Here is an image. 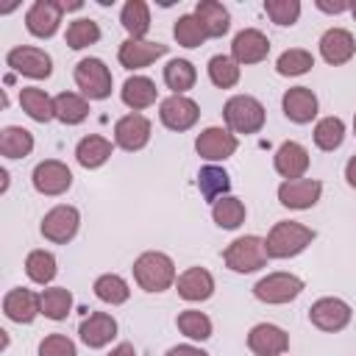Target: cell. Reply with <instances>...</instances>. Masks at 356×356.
<instances>
[{"label":"cell","instance_id":"cell-1","mask_svg":"<svg viewBox=\"0 0 356 356\" xmlns=\"http://www.w3.org/2000/svg\"><path fill=\"white\" fill-rule=\"evenodd\" d=\"M314 236L317 234L309 225L295 222V220H281L270 228V234L264 239V248H267L270 259H289V256H298L300 250H306Z\"/></svg>","mask_w":356,"mask_h":356},{"label":"cell","instance_id":"cell-2","mask_svg":"<svg viewBox=\"0 0 356 356\" xmlns=\"http://www.w3.org/2000/svg\"><path fill=\"white\" fill-rule=\"evenodd\" d=\"M134 278L145 292H164L175 284V264L161 250H147L134 261Z\"/></svg>","mask_w":356,"mask_h":356},{"label":"cell","instance_id":"cell-3","mask_svg":"<svg viewBox=\"0 0 356 356\" xmlns=\"http://www.w3.org/2000/svg\"><path fill=\"white\" fill-rule=\"evenodd\" d=\"M264 106L253 95H234L222 106V120L231 134H256L264 125Z\"/></svg>","mask_w":356,"mask_h":356},{"label":"cell","instance_id":"cell-4","mask_svg":"<svg viewBox=\"0 0 356 356\" xmlns=\"http://www.w3.org/2000/svg\"><path fill=\"white\" fill-rule=\"evenodd\" d=\"M267 259H270V256H267L264 239H261V236H253V234L234 239V242L222 250V261H225V267L234 270V273H256V270H261V267L267 264Z\"/></svg>","mask_w":356,"mask_h":356},{"label":"cell","instance_id":"cell-5","mask_svg":"<svg viewBox=\"0 0 356 356\" xmlns=\"http://www.w3.org/2000/svg\"><path fill=\"white\" fill-rule=\"evenodd\" d=\"M75 83L89 100H106L111 95V72L100 58H81L75 64Z\"/></svg>","mask_w":356,"mask_h":356},{"label":"cell","instance_id":"cell-6","mask_svg":"<svg viewBox=\"0 0 356 356\" xmlns=\"http://www.w3.org/2000/svg\"><path fill=\"white\" fill-rule=\"evenodd\" d=\"M300 292H303V281L298 275H292V273H270L261 281H256V286H253V295L261 303H273V306L289 303Z\"/></svg>","mask_w":356,"mask_h":356},{"label":"cell","instance_id":"cell-7","mask_svg":"<svg viewBox=\"0 0 356 356\" xmlns=\"http://www.w3.org/2000/svg\"><path fill=\"white\" fill-rule=\"evenodd\" d=\"M78 225H81L78 209L61 203V206H53V209L42 217L39 231H42L44 239H50V242H56V245H67V242L78 234Z\"/></svg>","mask_w":356,"mask_h":356},{"label":"cell","instance_id":"cell-8","mask_svg":"<svg viewBox=\"0 0 356 356\" xmlns=\"http://www.w3.org/2000/svg\"><path fill=\"white\" fill-rule=\"evenodd\" d=\"M6 64L19 72V75H28V78H50L53 72V58L50 53H44L42 47H31V44H19L14 50H8L6 56Z\"/></svg>","mask_w":356,"mask_h":356},{"label":"cell","instance_id":"cell-9","mask_svg":"<svg viewBox=\"0 0 356 356\" xmlns=\"http://www.w3.org/2000/svg\"><path fill=\"white\" fill-rule=\"evenodd\" d=\"M31 181H33V189H36L39 195L56 197V195H64V192L72 186V172H70V167H67L64 161L47 159V161H39V164L33 167Z\"/></svg>","mask_w":356,"mask_h":356},{"label":"cell","instance_id":"cell-10","mask_svg":"<svg viewBox=\"0 0 356 356\" xmlns=\"http://www.w3.org/2000/svg\"><path fill=\"white\" fill-rule=\"evenodd\" d=\"M236 147H239L236 134H231L228 128H217V125L200 131L195 139V150L206 161H225L228 156L236 153Z\"/></svg>","mask_w":356,"mask_h":356},{"label":"cell","instance_id":"cell-11","mask_svg":"<svg viewBox=\"0 0 356 356\" xmlns=\"http://www.w3.org/2000/svg\"><path fill=\"white\" fill-rule=\"evenodd\" d=\"M350 306L342 300V298H320L312 303L309 309V320L314 328L320 331H342L348 323H350Z\"/></svg>","mask_w":356,"mask_h":356},{"label":"cell","instance_id":"cell-12","mask_svg":"<svg viewBox=\"0 0 356 356\" xmlns=\"http://www.w3.org/2000/svg\"><path fill=\"white\" fill-rule=\"evenodd\" d=\"M159 117H161V122H164L170 131H189V128L197 122L200 108H197V103H195L192 97H186V95H170V97L161 100Z\"/></svg>","mask_w":356,"mask_h":356},{"label":"cell","instance_id":"cell-13","mask_svg":"<svg viewBox=\"0 0 356 356\" xmlns=\"http://www.w3.org/2000/svg\"><path fill=\"white\" fill-rule=\"evenodd\" d=\"M150 142V120L139 111H131L125 117L117 120L114 125V145L134 153V150H142L145 145Z\"/></svg>","mask_w":356,"mask_h":356},{"label":"cell","instance_id":"cell-14","mask_svg":"<svg viewBox=\"0 0 356 356\" xmlns=\"http://www.w3.org/2000/svg\"><path fill=\"white\" fill-rule=\"evenodd\" d=\"M61 3L56 0H36L28 11H25V28L28 33H33L36 39H50L56 31H58V22H61Z\"/></svg>","mask_w":356,"mask_h":356},{"label":"cell","instance_id":"cell-15","mask_svg":"<svg viewBox=\"0 0 356 356\" xmlns=\"http://www.w3.org/2000/svg\"><path fill=\"white\" fill-rule=\"evenodd\" d=\"M267 53H270V39L259 28H245L231 42V58L239 67L242 64H259L267 58Z\"/></svg>","mask_w":356,"mask_h":356},{"label":"cell","instance_id":"cell-16","mask_svg":"<svg viewBox=\"0 0 356 356\" xmlns=\"http://www.w3.org/2000/svg\"><path fill=\"white\" fill-rule=\"evenodd\" d=\"M323 195V184L317 178H292L278 186V200L286 209H312Z\"/></svg>","mask_w":356,"mask_h":356},{"label":"cell","instance_id":"cell-17","mask_svg":"<svg viewBox=\"0 0 356 356\" xmlns=\"http://www.w3.org/2000/svg\"><path fill=\"white\" fill-rule=\"evenodd\" d=\"M161 56H167V44L147 42V39H125L117 50V58L125 70H142V67L153 64Z\"/></svg>","mask_w":356,"mask_h":356},{"label":"cell","instance_id":"cell-18","mask_svg":"<svg viewBox=\"0 0 356 356\" xmlns=\"http://www.w3.org/2000/svg\"><path fill=\"white\" fill-rule=\"evenodd\" d=\"M248 348L256 356H281L289 348V337L284 328H278L273 323H259L248 334Z\"/></svg>","mask_w":356,"mask_h":356},{"label":"cell","instance_id":"cell-19","mask_svg":"<svg viewBox=\"0 0 356 356\" xmlns=\"http://www.w3.org/2000/svg\"><path fill=\"white\" fill-rule=\"evenodd\" d=\"M281 106H284V114L298 125H306V122H312L317 117V95L309 86L286 89L284 97H281Z\"/></svg>","mask_w":356,"mask_h":356},{"label":"cell","instance_id":"cell-20","mask_svg":"<svg viewBox=\"0 0 356 356\" xmlns=\"http://www.w3.org/2000/svg\"><path fill=\"white\" fill-rule=\"evenodd\" d=\"M3 312H6V317L14 320V323H33L36 314H42V298H39L36 292H31V289L17 286V289L6 292V298H3Z\"/></svg>","mask_w":356,"mask_h":356},{"label":"cell","instance_id":"cell-21","mask_svg":"<svg viewBox=\"0 0 356 356\" xmlns=\"http://www.w3.org/2000/svg\"><path fill=\"white\" fill-rule=\"evenodd\" d=\"M353 53H356V42H353V33L350 31H345V28H328L320 36V56L328 64L339 67V64L350 61Z\"/></svg>","mask_w":356,"mask_h":356},{"label":"cell","instance_id":"cell-22","mask_svg":"<svg viewBox=\"0 0 356 356\" xmlns=\"http://www.w3.org/2000/svg\"><path fill=\"white\" fill-rule=\"evenodd\" d=\"M78 334L86 348H103L117 337V320L106 312H92L86 320H81Z\"/></svg>","mask_w":356,"mask_h":356},{"label":"cell","instance_id":"cell-23","mask_svg":"<svg viewBox=\"0 0 356 356\" xmlns=\"http://www.w3.org/2000/svg\"><path fill=\"white\" fill-rule=\"evenodd\" d=\"M273 164H275V172L284 175V181L303 178V172L309 170V150L300 142H284L275 150Z\"/></svg>","mask_w":356,"mask_h":356},{"label":"cell","instance_id":"cell-24","mask_svg":"<svg viewBox=\"0 0 356 356\" xmlns=\"http://www.w3.org/2000/svg\"><path fill=\"white\" fill-rule=\"evenodd\" d=\"M175 286H178V295H181L184 300L197 303V300L211 298V292H214V278H211V273L203 270V267H189V270H184V273L175 278Z\"/></svg>","mask_w":356,"mask_h":356},{"label":"cell","instance_id":"cell-25","mask_svg":"<svg viewBox=\"0 0 356 356\" xmlns=\"http://www.w3.org/2000/svg\"><path fill=\"white\" fill-rule=\"evenodd\" d=\"M195 19L200 22L203 33L206 36H214V39L222 36V33H228V28H231V14L217 0H200L195 6Z\"/></svg>","mask_w":356,"mask_h":356},{"label":"cell","instance_id":"cell-26","mask_svg":"<svg viewBox=\"0 0 356 356\" xmlns=\"http://www.w3.org/2000/svg\"><path fill=\"white\" fill-rule=\"evenodd\" d=\"M111 150H114V145H111L106 136L89 134V136H83V139L75 145V159H78L81 167L97 170V167H103V164L111 159Z\"/></svg>","mask_w":356,"mask_h":356},{"label":"cell","instance_id":"cell-27","mask_svg":"<svg viewBox=\"0 0 356 356\" xmlns=\"http://www.w3.org/2000/svg\"><path fill=\"white\" fill-rule=\"evenodd\" d=\"M156 95H159V89H156V83H153L147 75H131V78L122 83V92H120L122 103H125L131 111H142V108L153 106V103H156Z\"/></svg>","mask_w":356,"mask_h":356},{"label":"cell","instance_id":"cell-28","mask_svg":"<svg viewBox=\"0 0 356 356\" xmlns=\"http://www.w3.org/2000/svg\"><path fill=\"white\" fill-rule=\"evenodd\" d=\"M19 106L22 111L36 120V122H47L56 117V103L53 97L44 92V89H36V86H22L19 89Z\"/></svg>","mask_w":356,"mask_h":356},{"label":"cell","instance_id":"cell-29","mask_svg":"<svg viewBox=\"0 0 356 356\" xmlns=\"http://www.w3.org/2000/svg\"><path fill=\"white\" fill-rule=\"evenodd\" d=\"M120 22L128 31V39H145V33L150 31V8H147V3L145 0H128L122 6Z\"/></svg>","mask_w":356,"mask_h":356},{"label":"cell","instance_id":"cell-30","mask_svg":"<svg viewBox=\"0 0 356 356\" xmlns=\"http://www.w3.org/2000/svg\"><path fill=\"white\" fill-rule=\"evenodd\" d=\"M53 103H56V120L64 125H78L89 117V100L75 92H61L53 97Z\"/></svg>","mask_w":356,"mask_h":356},{"label":"cell","instance_id":"cell-31","mask_svg":"<svg viewBox=\"0 0 356 356\" xmlns=\"http://www.w3.org/2000/svg\"><path fill=\"white\" fill-rule=\"evenodd\" d=\"M33 150V134L19 125H6L0 131V153L6 159H25Z\"/></svg>","mask_w":356,"mask_h":356},{"label":"cell","instance_id":"cell-32","mask_svg":"<svg viewBox=\"0 0 356 356\" xmlns=\"http://www.w3.org/2000/svg\"><path fill=\"white\" fill-rule=\"evenodd\" d=\"M197 189H200V195H203L206 200L214 203V200H220V197L228 195L231 178H228V172H225L222 167L209 164V167H200V172H197Z\"/></svg>","mask_w":356,"mask_h":356},{"label":"cell","instance_id":"cell-33","mask_svg":"<svg viewBox=\"0 0 356 356\" xmlns=\"http://www.w3.org/2000/svg\"><path fill=\"white\" fill-rule=\"evenodd\" d=\"M245 214H248L245 211V203L239 197H234V195H225V197H220V200L211 203V217H214V222L220 228H228V231L239 228L245 222Z\"/></svg>","mask_w":356,"mask_h":356},{"label":"cell","instance_id":"cell-34","mask_svg":"<svg viewBox=\"0 0 356 356\" xmlns=\"http://www.w3.org/2000/svg\"><path fill=\"white\" fill-rule=\"evenodd\" d=\"M197 81V70L192 67V61L186 58H172L164 67V83L172 89V95H184L186 89H192Z\"/></svg>","mask_w":356,"mask_h":356},{"label":"cell","instance_id":"cell-35","mask_svg":"<svg viewBox=\"0 0 356 356\" xmlns=\"http://www.w3.org/2000/svg\"><path fill=\"white\" fill-rule=\"evenodd\" d=\"M25 273L33 284H50L58 273L56 267V256L50 250H31L25 259Z\"/></svg>","mask_w":356,"mask_h":356},{"label":"cell","instance_id":"cell-36","mask_svg":"<svg viewBox=\"0 0 356 356\" xmlns=\"http://www.w3.org/2000/svg\"><path fill=\"white\" fill-rule=\"evenodd\" d=\"M95 295L103 300V303H111V306H120L131 298V289H128V281L117 273H106L95 281Z\"/></svg>","mask_w":356,"mask_h":356},{"label":"cell","instance_id":"cell-37","mask_svg":"<svg viewBox=\"0 0 356 356\" xmlns=\"http://www.w3.org/2000/svg\"><path fill=\"white\" fill-rule=\"evenodd\" d=\"M345 139V122L339 117H323L317 125H314V145L325 153L337 150Z\"/></svg>","mask_w":356,"mask_h":356},{"label":"cell","instance_id":"cell-38","mask_svg":"<svg viewBox=\"0 0 356 356\" xmlns=\"http://www.w3.org/2000/svg\"><path fill=\"white\" fill-rule=\"evenodd\" d=\"M39 298H42V314L50 320H64L72 309V295L64 286H50L44 292H39Z\"/></svg>","mask_w":356,"mask_h":356},{"label":"cell","instance_id":"cell-39","mask_svg":"<svg viewBox=\"0 0 356 356\" xmlns=\"http://www.w3.org/2000/svg\"><path fill=\"white\" fill-rule=\"evenodd\" d=\"M209 78L220 89H231L239 83V64L231 56H211L209 58Z\"/></svg>","mask_w":356,"mask_h":356},{"label":"cell","instance_id":"cell-40","mask_svg":"<svg viewBox=\"0 0 356 356\" xmlns=\"http://www.w3.org/2000/svg\"><path fill=\"white\" fill-rule=\"evenodd\" d=\"M314 67V56L309 53V50H303V47H292V50H284L281 56H278V61H275V70H278V75H303V72H309Z\"/></svg>","mask_w":356,"mask_h":356},{"label":"cell","instance_id":"cell-41","mask_svg":"<svg viewBox=\"0 0 356 356\" xmlns=\"http://www.w3.org/2000/svg\"><path fill=\"white\" fill-rule=\"evenodd\" d=\"M175 325H178V331L184 334V337H189V339H209L211 337V320L203 314V312H197V309H186V312H181L178 314V320H175Z\"/></svg>","mask_w":356,"mask_h":356},{"label":"cell","instance_id":"cell-42","mask_svg":"<svg viewBox=\"0 0 356 356\" xmlns=\"http://www.w3.org/2000/svg\"><path fill=\"white\" fill-rule=\"evenodd\" d=\"M97 39H100V28H97L95 19L81 17V19H72V22L67 25V44H70L72 50H83V47L95 44Z\"/></svg>","mask_w":356,"mask_h":356},{"label":"cell","instance_id":"cell-43","mask_svg":"<svg viewBox=\"0 0 356 356\" xmlns=\"http://www.w3.org/2000/svg\"><path fill=\"white\" fill-rule=\"evenodd\" d=\"M172 36H175V42H178L181 47H200V44L206 42V33H203L200 22L195 19V14L178 17L175 25H172Z\"/></svg>","mask_w":356,"mask_h":356},{"label":"cell","instance_id":"cell-44","mask_svg":"<svg viewBox=\"0 0 356 356\" xmlns=\"http://www.w3.org/2000/svg\"><path fill=\"white\" fill-rule=\"evenodd\" d=\"M264 11L275 25H295L300 17L298 0H264Z\"/></svg>","mask_w":356,"mask_h":356},{"label":"cell","instance_id":"cell-45","mask_svg":"<svg viewBox=\"0 0 356 356\" xmlns=\"http://www.w3.org/2000/svg\"><path fill=\"white\" fill-rule=\"evenodd\" d=\"M39 356H78L75 342L64 334H47L39 342Z\"/></svg>","mask_w":356,"mask_h":356},{"label":"cell","instance_id":"cell-46","mask_svg":"<svg viewBox=\"0 0 356 356\" xmlns=\"http://www.w3.org/2000/svg\"><path fill=\"white\" fill-rule=\"evenodd\" d=\"M320 11H325V14H342V11H350V3L348 0H337V3H328V0H317L314 3Z\"/></svg>","mask_w":356,"mask_h":356},{"label":"cell","instance_id":"cell-47","mask_svg":"<svg viewBox=\"0 0 356 356\" xmlns=\"http://www.w3.org/2000/svg\"><path fill=\"white\" fill-rule=\"evenodd\" d=\"M164 356H209V353L200 350V348H195V345H175V348H170Z\"/></svg>","mask_w":356,"mask_h":356},{"label":"cell","instance_id":"cell-48","mask_svg":"<svg viewBox=\"0 0 356 356\" xmlns=\"http://www.w3.org/2000/svg\"><path fill=\"white\" fill-rule=\"evenodd\" d=\"M106 356H136V348L131 345V342H120L111 353H106Z\"/></svg>","mask_w":356,"mask_h":356},{"label":"cell","instance_id":"cell-49","mask_svg":"<svg viewBox=\"0 0 356 356\" xmlns=\"http://www.w3.org/2000/svg\"><path fill=\"white\" fill-rule=\"evenodd\" d=\"M345 178H348V184L356 189V156L348 159V164H345Z\"/></svg>","mask_w":356,"mask_h":356},{"label":"cell","instance_id":"cell-50","mask_svg":"<svg viewBox=\"0 0 356 356\" xmlns=\"http://www.w3.org/2000/svg\"><path fill=\"white\" fill-rule=\"evenodd\" d=\"M350 14H353V19H356V0L350 3Z\"/></svg>","mask_w":356,"mask_h":356},{"label":"cell","instance_id":"cell-51","mask_svg":"<svg viewBox=\"0 0 356 356\" xmlns=\"http://www.w3.org/2000/svg\"><path fill=\"white\" fill-rule=\"evenodd\" d=\"M353 134H356V114H353Z\"/></svg>","mask_w":356,"mask_h":356}]
</instances>
